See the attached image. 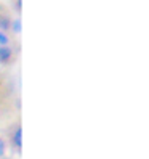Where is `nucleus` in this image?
Returning <instances> with one entry per match:
<instances>
[{
	"label": "nucleus",
	"instance_id": "1",
	"mask_svg": "<svg viewBox=\"0 0 149 159\" xmlns=\"http://www.w3.org/2000/svg\"><path fill=\"white\" fill-rule=\"evenodd\" d=\"M11 48L10 47H0V63H8L11 60Z\"/></svg>",
	"mask_w": 149,
	"mask_h": 159
},
{
	"label": "nucleus",
	"instance_id": "2",
	"mask_svg": "<svg viewBox=\"0 0 149 159\" xmlns=\"http://www.w3.org/2000/svg\"><path fill=\"white\" fill-rule=\"evenodd\" d=\"M21 127H16V130H15V134H13V143H15V146L16 148H21Z\"/></svg>",
	"mask_w": 149,
	"mask_h": 159
},
{
	"label": "nucleus",
	"instance_id": "3",
	"mask_svg": "<svg viewBox=\"0 0 149 159\" xmlns=\"http://www.w3.org/2000/svg\"><path fill=\"white\" fill-rule=\"evenodd\" d=\"M8 27H10V20L8 18H5V16H0V31H7Z\"/></svg>",
	"mask_w": 149,
	"mask_h": 159
},
{
	"label": "nucleus",
	"instance_id": "4",
	"mask_svg": "<svg viewBox=\"0 0 149 159\" xmlns=\"http://www.w3.org/2000/svg\"><path fill=\"white\" fill-rule=\"evenodd\" d=\"M0 45H2V47H7L8 45V37L2 31H0Z\"/></svg>",
	"mask_w": 149,
	"mask_h": 159
},
{
	"label": "nucleus",
	"instance_id": "5",
	"mask_svg": "<svg viewBox=\"0 0 149 159\" xmlns=\"http://www.w3.org/2000/svg\"><path fill=\"white\" fill-rule=\"evenodd\" d=\"M3 154H5V140L0 137V159L3 157Z\"/></svg>",
	"mask_w": 149,
	"mask_h": 159
},
{
	"label": "nucleus",
	"instance_id": "6",
	"mask_svg": "<svg viewBox=\"0 0 149 159\" xmlns=\"http://www.w3.org/2000/svg\"><path fill=\"white\" fill-rule=\"evenodd\" d=\"M13 31L15 32H20L21 31V21L20 20H15L13 21Z\"/></svg>",
	"mask_w": 149,
	"mask_h": 159
}]
</instances>
